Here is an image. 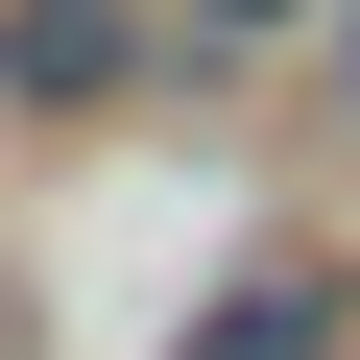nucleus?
<instances>
[{
	"mask_svg": "<svg viewBox=\"0 0 360 360\" xmlns=\"http://www.w3.org/2000/svg\"><path fill=\"white\" fill-rule=\"evenodd\" d=\"M0 72H25V96H96V72H120V25H96V0H49V25H0Z\"/></svg>",
	"mask_w": 360,
	"mask_h": 360,
	"instance_id": "obj_1",
	"label": "nucleus"
},
{
	"mask_svg": "<svg viewBox=\"0 0 360 360\" xmlns=\"http://www.w3.org/2000/svg\"><path fill=\"white\" fill-rule=\"evenodd\" d=\"M217 360H336V312H312V288H240V312H217Z\"/></svg>",
	"mask_w": 360,
	"mask_h": 360,
	"instance_id": "obj_2",
	"label": "nucleus"
},
{
	"mask_svg": "<svg viewBox=\"0 0 360 360\" xmlns=\"http://www.w3.org/2000/svg\"><path fill=\"white\" fill-rule=\"evenodd\" d=\"M288 25H312V0H193V49H288Z\"/></svg>",
	"mask_w": 360,
	"mask_h": 360,
	"instance_id": "obj_3",
	"label": "nucleus"
},
{
	"mask_svg": "<svg viewBox=\"0 0 360 360\" xmlns=\"http://www.w3.org/2000/svg\"><path fill=\"white\" fill-rule=\"evenodd\" d=\"M0 25H49V0H0Z\"/></svg>",
	"mask_w": 360,
	"mask_h": 360,
	"instance_id": "obj_4",
	"label": "nucleus"
}]
</instances>
